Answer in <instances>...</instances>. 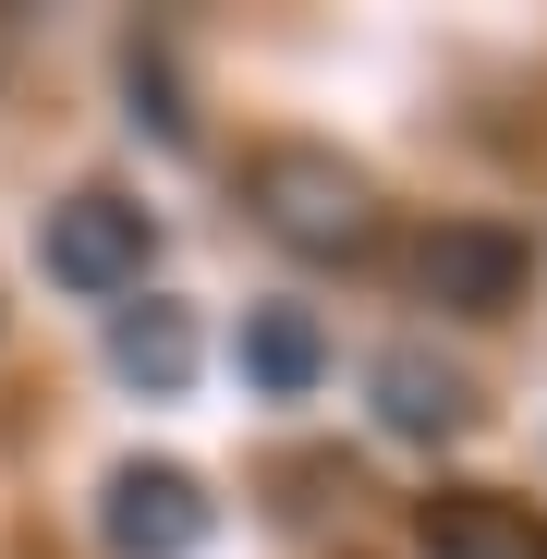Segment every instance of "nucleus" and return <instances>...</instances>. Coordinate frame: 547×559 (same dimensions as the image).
Instances as JSON below:
<instances>
[{"mask_svg":"<svg viewBox=\"0 0 547 559\" xmlns=\"http://www.w3.org/2000/svg\"><path fill=\"white\" fill-rule=\"evenodd\" d=\"M243 207L281 231L293 255H353L365 231H378L365 170H353L341 146H305V134H281V146H255V158H243Z\"/></svg>","mask_w":547,"mask_h":559,"instance_id":"1","label":"nucleus"},{"mask_svg":"<svg viewBox=\"0 0 547 559\" xmlns=\"http://www.w3.org/2000/svg\"><path fill=\"white\" fill-rule=\"evenodd\" d=\"M37 255H49L61 293L122 305V293H146V267H158V219H146L134 195H110V182H85V195H61V207H49Z\"/></svg>","mask_w":547,"mask_h":559,"instance_id":"2","label":"nucleus"},{"mask_svg":"<svg viewBox=\"0 0 547 559\" xmlns=\"http://www.w3.org/2000/svg\"><path fill=\"white\" fill-rule=\"evenodd\" d=\"M219 535V499L207 475H182V462H122L98 487V547L110 559H195Z\"/></svg>","mask_w":547,"mask_h":559,"instance_id":"3","label":"nucleus"},{"mask_svg":"<svg viewBox=\"0 0 547 559\" xmlns=\"http://www.w3.org/2000/svg\"><path fill=\"white\" fill-rule=\"evenodd\" d=\"M523 280H535V243L511 219H438L414 243V293L438 317H511L523 305Z\"/></svg>","mask_w":547,"mask_h":559,"instance_id":"4","label":"nucleus"},{"mask_svg":"<svg viewBox=\"0 0 547 559\" xmlns=\"http://www.w3.org/2000/svg\"><path fill=\"white\" fill-rule=\"evenodd\" d=\"M426 559H547V511L511 499V487H438L414 511Z\"/></svg>","mask_w":547,"mask_h":559,"instance_id":"5","label":"nucleus"},{"mask_svg":"<svg viewBox=\"0 0 547 559\" xmlns=\"http://www.w3.org/2000/svg\"><path fill=\"white\" fill-rule=\"evenodd\" d=\"M110 378H122V390H146V402H170L182 378H195V317H182L170 293L110 305Z\"/></svg>","mask_w":547,"mask_h":559,"instance_id":"6","label":"nucleus"},{"mask_svg":"<svg viewBox=\"0 0 547 559\" xmlns=\"http://www.w3.org/2000/svg\"><path fill=\"white\" fill-rule=\"evenodd\" d=\"M243 378H255L267 402H305V390L329 378L317 317H305V305H255V317H243Z\"/></svg>","mask_w":547,"mask_h":559,"instance_id":"7","label":"nucleus"},{"mask_svg":"<svg viewBox=\"0 0 547 559\" xmlns=\"http://www.w3.org/2000/svg\"><path fill=\"white\" fill-rule=\"evenodd\" d=\"M475 402H463V378L450 365H426V353H378V426L390 438H450Z\"/></svg>","mask_w":547,"mask_h":559,"instance_id":"8","label":"nucleus"},{"mask_svg":"<svg viewBox=\"0 0 547 559\" xmlns=\"http://www.w3.org/2000/svg\"><path fill=\"white\" fill-rule=\"evenodd\" d=\"M134 122H158L170 146H182V134H195V122H182V110H170V61H158V49H134Z\"/></svg>","mask_w":547,"mask_h":559,"instance_id":"9","label":"nucleus"}]
</instances>
